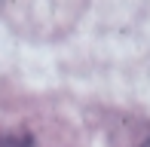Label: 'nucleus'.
Masks as SVG:
<instances>
[{
	"instance_id": "f257e3e1",
	"label": "nucleus",
	"mask_w": 150,
	"mask_h": 147,
	"mask_svg": "<svg viewBox=\"0 0 150 147\" xmlns=\"http://www.w3.org/2000/svg\"><path fill=\"white\" fill-rule=\"evenodd\" d=\"M0 147H37V144H34V138L28 132H6L0 138Z\"/></svg>"
},
{
	"instance_id": "f03ea898",
	"label": "nucleus",
	"mask_w": 150,
	"mask_h": 147,
	"mask_svg": "<svg viewBox=\"0 0 150 147\" xmlns=\"http://www.w3.org/2000/svg\"><path fill=\"white\" fill-rule=\"evenodd\" d=\"M144 147H150V138H147V141H144Z\"/></svg>"
}]
</instances>
